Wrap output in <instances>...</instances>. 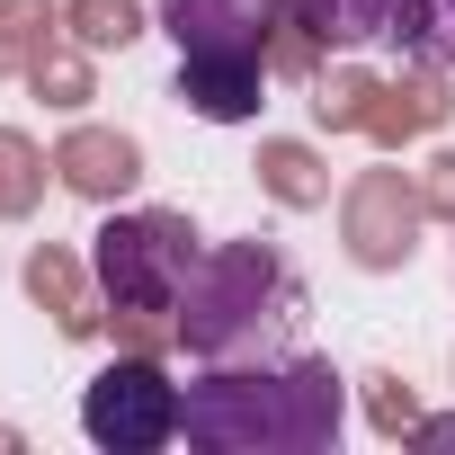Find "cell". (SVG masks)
I'll return each instance as SVG.
<instances>
[{
    "label": "cell",
    "mask_w": 455,
    "mask_h": 455,
    "mask_svg": "<svg viewBox=\"0 0 455 455\" xmlns=\"http://www.w3.org/2000/svg\"><path fill=\"white\" fill-rule=\"evenodd\" d=\"M179 428L205 455H322V446H339V375H331V357L205 366L179 402Z\"/></svg>",
    "instance_id": "1"
},
{
    "label": "cell",
    "mask_w": 455,
    "mask_h": 455,
    "mask_svg": "<svg viewBox=\"0 0 455 455\" xmlns=\"http://www.w3.org/2000/svg\"><path fill=\"white\" fill-rule=\"evenodd\" d=\"M304 313V277L286 268V251L268 242H223L188 268V295H179V348L205 357V366H242V357H268Z\"/></svg>",
    "instance_id": "2"
},
{
    "label": "cell",
    "mask_w": 455,
    "mask_h": 455,
    "mask_svg": "<svg viewBox=\"0 0 455 455\" xmlns=\"http://www.w3.org/2000/svg\"><path fill=\"white\" fill-rule=\"evenodd\" d=\"M90 242H99V251H90V268H99V304H108V322H116L143 357H161V348L179 339L188 268L205 259V251H196V223H188V214H170V205H143V214L99 223Z\"/></svg>",
    "instance_id": "3"
},
{
    "label": "cell",
    "mask_w": 455,
    "mask_h": 455,
    "mask_svg": "<svg viewBox=\"0 0 455 455\" xmlns=\"http://www.w3.org/2000/svg\"><path fill=\"white\" fill-rule=\"evenodd\" d=\"M179 384L161 375V357H116L108 375H90V393H81V428H90V446H108V455H152V446H170L179 437Z\"/></svg>",
    "instance_id": "4"
},
{
    "label": "cell",
    "mask_w": 455,
    "mask_h": 455,
    "mask_svg": "<svg viewBox=\"0 0 455 455\" xmlns=\"http://www.w3.org/2000/svg\"><path fill=\"white\" fill-rule=\"evenodd\" d=\"M419 223H428V205H419V188L402 170H357L348 179L339 233H348V259L357 268H402L419 251Z\"/></svg>",
    "instance_id": "5"
},
{
    "label": "cell",
    "mask_w": 455,
    "mask_h": 455,
    "mask_svg": "<svg viewBox=\"0 0 455 455\" xmlns=\"http://www.w3.org/2000/svg\"><path fill=\"white\" fill-rule=\"evenodd\" d=\"M286 0H161V28L179 54H259Z\"/></svg>",
    "instance_id": "6"
},
{
    "label": "cell",
    "mask_w": 455,
    "mask_h": 455,
    "mask_svg": "<svg viewBox=\"0 0 455 455\" xmlns=\"http://www.w3.org/2000/svg\"><path fill=\"white\" fill-rule=\"evenodd\" d=\"M259 90H268L259 54H179V108L205 116V125H242V116H259Z\"/></svg>",
    "instance_id": "7"
},
{
    "label": "cell",
    "mask_w": 455,
    "mask_h": 455,
    "mask_svg": "<svg viewBox=\"0 0 455 455\" xmlns=\"http://www.w3.org/2000/svg\"><path fill=\"white\" fill-rule=\"evenodd\" d=\"M54 179H63L72 196H90V205H116V196L143 179V152H134L125 134H108V125H72V134L54 143Z\"/></svg>",
    "instance_id": "8"
},
{
    "label": "cell",
    "mask_w": 455,
    "mask_h": 455,
    "mask_svg": "<svg viewBox=\"0 0 455 455\" xmlns=\"http://www.w3.org/2000/svg\"><path fill=\"white\" fill-rule=\"evenodd\" d=\"M446 108H455V99H446V72H428V63H419V72H402V81H384V90H375V116H366V134L393 152V143H419V134H437V125H446Z\"/></svg>",
    "instance_id": "9"
},
{
    "label": "cell",
    "mask_w": 455,
    "mask_h": 455,
    "mask_svg": "<svg viewBox=\"0 0 455 455\" xmlns=\"http://www.w3.org/2000/svg\"><path fill=\"white\" fill-rule=\"evenodd\" d=\"M28 295L63 322V339H90V331L108 322V304L90 295V277H81V259H72L63 242H36V259H28Z\"/></svg>",
    "instance_id": "10"
},
{
    "label": "cell",
    "mask_w": 455,
    "mask_h": 455,
    "mask_svg": "<svg viewBox=\"0 0 455 455\" xmlns=\"http://www.w3.org/2000/svg\"><path fill=\"white\" fill-rule=\"evenodd\" d=\"M286 10H295L322 45H375V36H393V10H402V0H286Z\"/></svg>",
    "instance_id": "11"
},
{
    "label": "cell",
    "mask_w": 455,
    "mask_h": 455,
    "mask_svg": "<svg viewBox=\"0 0 455 455\" xmlns=\"http://www.w3.org/2000/svg\"><path fill=\"white\" fill-rule=\"evenodd\" d=\"M259 188L277 196V205H322L331 196V170H322V152L313 143H259Z\"/></svg>",
    "instance_id": "12"
},
{
    "label": "cell",
    "mask_w": 455,
    "mask_h": 455,
    "mask_svg": "<svg viewBox=\"0 0 455 455\" xmlns=\"http://www.w3.org/2000/svg\"><path fill=\"white\" fill-rule=\"evenodd\" d=\"M393 45L428 72H455V0H402L393 10Z\"/></svg>",
    "instance_id": "13"
},
{
    "label": "cell",
    "mask_w": 455,
    "mask_h": 455,
    "mask_svg": "<svg viewBox=\"0 0 455 455\" xmlns=\"http://www.w3.org/2000/svg\"><path fill=\"white\" fill-rule=\"evenodd\" d=\"M81 54H90V45H63V36L36 45V54H28V90H36L45 108H90V63H81Z\"/></svg>",
    "instance_id": "14"
},
{
    "label": "cell",
    "mask_w": 455,
    "mask_h": 455,
    "mask_svg": "<svg viewBox=\"0 0 455 455\" xmlns=\"http://www.w3.org/2000/svg\"><path fill=\"white\" fill-rule=\"evenodd\" d=\"M45 170H54V161H45L19 125H0V223H10V214H28V205L45 196Z\"/></svg>",
    "instance_id": "15"
},
{
    "label": "cell",
    "mask_w": 455,
    "mask_h": 455,
    "mask_svg": "<svg viewBox=\"0 0 455 455\" xmlns=\"http://www.w3.org/2000/svg\"><path fill=\"white\" fill-rule=\"evenodd\" d=\"M375 90H384V81L348 63V72H331V81H313V116H322L331 134H366V116H375Z\"/></svg>",
    "instance_id": "16"
},
{
    "label": "cell",
    "mask_w": 455,
    "mask_h": 455,
    "mask_svg": "<svg viewBox=\"0 0 455 455\" xmlns=\"http://www.w3.org/2000/svg\"><path fill=\"white\" fill-rule=\"evenodd\" d=\"M63 36L90 45V54H108V45H134V36H143V10H134V0H72V10H63Z\"/></svg>",
    "instance_id": "17"
},
{
    "label": "cell",
    "mask_w": 455,
    "mask_h": 455,
    "mask_svg": "<svg viewBox=\"0 0 455 455\" xmlns=\"http://www.w3.org/2000/svg\"><path fill=\"white\" fill-rule=\"evenodd\" d=\"M268 63H277L286 81H313V72H322V36H313L295 10H277V28H268Z\"/></svg>",
    "instance_id": "18"
},
{
    "label": "cell",
    "mask_w": 455,
    "mask_h": 455,
    "mask_svg": "<svg viewBox=\"0 0 455 455\" xmlns=\"http://www.w3.org/2000/svg\"><path fill=\"white\" fill-rule=\"evenodd\" d=\"M366 419H375L384 437H411V428H419V402H411V384H402V375H366Z\"/></svg>",
    "instance_id": "19"
},
{
    "label": "cell",
    "mask_w": 455,
    "mask_h": 455,
    "mask_svg": "<svg viewBox=\"0 0 455 455\" xmlns=\"http://www.w3.org/2000/svg\"><path fill=\"white\" fill-rule=\"evenodd\" d=\"M0 28H10V45H19V72H28V54L36 45H54V10H45V0H0Z\"/></svg>",
    "instance_id": "20"
},
{
    "label": "cell",
    "mask_w": 455,
    "mask_h": 455,
    "mask_svg": "<svg viewBox=\"0 0 455 455\" xmlns=\"http://www.w3.org/2000/svg\"><path fill=\"white\" fill-rule=\"evenodd\" d=\"M419 205L455 223V152H428V170H419Z\"/></svg>",
    "instance_id": "21"
},
{
    "label": "cell",
    "mask_w": 455,
    "mask_h": 455,
    "mask_svg": "<svg viewBox=\"0 0 455 455\" xmlns=\"http://www.w3.org/2000/svg\"><path fill=\"white\" fill-rule=\"evenodd\" d=\"M411 437H419V446H428V455H455V411H446V419H419V428H411Z\"/></svg>",
    "instance_id": "22"
},
{
    "label": "cell",
    "mask_w": 455,
    "mask_h": 455,
    "mask_svg": "<svg viewBox=\"0 0 455 455\" xmlns=\"http://www.w3.org/2000/svg\"><path fill=\"white\" fill-rule=\"evenodd\" d=\"M0 72H19V45H10V28H0Z\"/></svg>",
    "instance_id": "23"
}]
</instances>
